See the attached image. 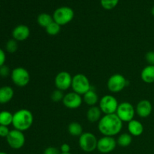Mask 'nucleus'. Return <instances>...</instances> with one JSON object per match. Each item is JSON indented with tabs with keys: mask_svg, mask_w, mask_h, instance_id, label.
Masks as SVG:
<instances>
[{
	"mask_svg": "<svg viewBox=\"0 0 154 154\" xmlns=\"http://www.w3.org/2000/svg\"><path fill=\"white\" fill-rule=\"evenodd\" d=\"M123 123L116 114H105L98 122V129L103 136L114 137L121 132Z\"/></svg>",
	"mask_w": 154,
	"mask_h": 154,
	"instance_id": "f257e3e1",
	"label": "nucleus"
},
{
	"mask_svg": "<svg viewBox=\"0 0 154 154\" xmlns=\"http://www.w3.org/2000/svg\"><path fill=\"white\" fill-rule=\"evenodd\" d=\"M33 120L34 117L32 113L29 110L23 108L13 114L12 126L15 129L24 132L28 130L32 126Z\"/></svg>",
	"mask_w": 154,
	"mask_h": 154,
	"instance_id": "f03ea898",
	"label": "nucleus"
},
{
	"mask_svg": "<svg viewBox=\"0 0 154 154\" xmlns=\"http://www.w3.org/2000/svg\"><path fill=\"white\" fill-rule=\"evenodd\" d=\"M75 17L73 9L68 6H62L54 11L53 14V19L54 22L60 26H65L69 23Z\"/></svg>",
	"mask_w": 154,
	"mask_h": 154,
	"instance_id": "7ed1b4c3",
	"label": "nucleus"
},
{
	"mask_svg": "<svg viewBox=\"0 0 154 154\" xmlns=\"http://www.w3.org/2000/svg\"><path fill=\"white\" fill-rule=\"evenodd\" d=\"M72 88L73 92L84 96L91 89L90 80L84 74H77L72 78Z\"/></svg>",
	"mask_w": 154,
	"mask_h": 154,
	"instance_id": "20e7f679",
	"label": "nucleus"
},
{
	"mask_svg": "<svg viewBox=\"0 0 154 154\" xmlns=\"http://www.w3.org/2000/svg\"><path fill=\"white\" fill-rule=\"evenodd\" d=\"M11 78L14 84L19 87H24L30 81L29 72L23 67H17L11 71Z\"/></svg>",
	"mask_w": 154,
	"mask_h": 154,
	"instance_id": "39448f33",
	"label": "nucleus"
},
{
	"mask_svg": "<svg viewBox=\"0 0 154 154\" xmlns=\"http://www.w3.org/2000/svg\"><path fill=\"white\" fill-rule=\"evenodd\" d=\"M98 139L91 132H84L79 137V146L83 151L91 153L97 149Z\"/></svg>",
	"mask_w": 154,
	"mask_h": 154,
	"instance_id": "423d86ee",
	"label": "nucleus"
},
{
	"mask_svg": "<svg viewBox=\"0 0 154 154\" xmlns=\"http://www.w3.org/2000/svg\"><path fill=\"white\" fill-rule=\"evenodd\" d=\"M119 103L117 99L111 95H105L99 100V108L104 114H116Z\"/></svg>",
	"mask_w": 154,
	"mask_h": 154,
	"instance_id": "0eeeda50",
	"label": "nucleus"
},
{
	"mask_svg": "<svg viewBox=\"0 0 154 154\" xmlns=\"http://www.w3.org/2000/svg\"><path fill=\"white\" fill-rule=\"evenodd\" d=\"M135 114V108L129 102H123L119 104L116 114L123 122L129 123L133 120Z\"/></svg>",
	"mask_w": 154,
	"mask_h": 154,
	"instance_id": "6e6552de",
	"label": "nucleus"
},
{
	"mask_svg": "<svg viewBox=\"0 0 154 154\" xmlns=\"http://www.w3.org/2000/svg\"><path fill=\"white\" fill-rule=\"evenodd\" d=\"M9 147L14 150H19L22 148L26 142L25 135L23 132L17 130V129H12L10 131L8 135L6 138Z\"/></svg>",
	"mask_w": 154,
	"mask_h": 154,
	"instance_id": "1a4fd4ad",
	"label": "nucleus"
},
{
	"mask_svg": "<svg viewBox=\"0 0 154 154\" xmlns=\"http://www.w3.org/2000/svg\"><path fill=\"white\" fill-rule=\"evenodd\" d=\"M128 82L123 75L120 74H114L108 80L107 87L110 92L114 93H120L127 86Z\"/></svg>",
	"mask_w": 154,
	"mask_h": 154,
	"instance_id": "9d476101",
	"label": "nucleus"
},
{
	"mask_svg": "<svg viewBox=\"0 0 154 154\" xmlns=\"http://www.w3.org/2000/svg\"><path fill=\"white\" fill-rule=\"evenodd\" d=\"M72 78L71 74L68 72H60L56 75L54 79V84L57 90L66 91L72 87Z\"/></svg>",
	"mask_w": 154,
	"mask_h": 154,
	"instance_id": "9b49d317",
	"label": "nucleus"
},
{
	"mask_svg": "<svg viewBox=\"0 0 154 154\" xmlns=\"http://www.w3.org/2000/svg\"><path fill=\"white\" fill-rule=\"evenodd\" d=\"M117 144V140L114 137L103 136L98 140L97 150L102 153H109L114 151Z\"/></svg>",
	"mask_w": 154,
	"mask_h": 154,
	"instance_id": "f8f14e48",
	"label": "nucleus"
},
{
	"mask_svg": "<svg viewBox=\"0 0 154 154\" xmlns=\"http://www.w3.org/2000/svg\"><path fill=\"white\" fill-rule=\"evenodd\" d=\"M62 102L69 109H77L82 105L83 98L75 92H70L65 95Z\"/></svg>",
	"mask_w": 154,
	"mask_h": 154,
	"instance_id": "ddd939ff",
	"label": "nucleus"
},
{
	"mask_svg": "<svg viewBox=\"0 0 154 154\" xmlns=\"http://www.w3.org/2000/svg\"><path fill=\"white\" fill-rule=\"evenodd\" d=\"M153 106L151 102L147 99H143L138 102L135 107V113L141 118H146L151 114Z\"/></svg>",
	"mask_w": 154,
	"mask_h": 154,
	"instance_id": "4468645a",
	"label": "nucleus"
},
{
	"mask_svg": "<svg viewBox=\"0 0 154 154\" xmlns=\"http://www.w3.org/2000/svg\"><path fill=\"white\" fill-rule=\"evenodd\" d=\"M30 35V29L27 26L20 24L14 28L12 31V37L17 42H23Z\"/></svg>",
	"mask_w": 154,
	"mask_h": 154,
	"instance_id": "2eb2a0df",
	"label": "nucleus"
},
{
	"mask_svg": "<svg viewBox=\"0 0 154 154\" xmlns=\"http://www.w3.org/2000/svg\"><path fill=\"white\" fill-rule=\"evenodd\" d=\"M14 96V91L10 86H3L0 87V104L5 105L12 100Z\"/></svg>",
	"mask_w": 154,
	"mask_h": 154,
	"instance_id": "dca6fc26",
	"label": "nucleus"
},
{
	"mask_svg": "<svg viewBox=\"0 0 154 154\" xmlns=\"http://www.w3.org/2000/svg\"><path fill=\"white\" fill-rule=\"evenodd\" d=\"M128 131L132 136H140L144 132V126L137 120H132L128 123Z\"/></svg>",
	"mask_w": 154,
	"mask_h": 154,
	"instance_id": "f3484780",
	"label": "nucleus"
},
{
	"mask_svg": "<svg viewBox=\"0 0 154 154\" xmlns=\"http://www.w3.org/2000/svg\"><path fill=\"white\" fill-rule=\"evenodd\" d=\"M141 78L146 84L154 83V66H147L141 72Z\"/></svg>",
	"mask_w": 154,
	"mask_h": 154,
	"instance_id": "a211bd4d",
	"label": "nucleus"
},
{
	"mask_svg": "<svg viewBox=\"0 0 154 154\" xmlns=\"http://www.w3.org/2000/svg\"><path fill=\"white\" fill-rule=\"evenodd\" d=\"M102 111L99 108V107L92 106L88 109L87 112V118L91 123H96L99 122L100 119L102 118Z\"/></svg>",
	"mask_w": 154,
	"mask_h": 154,
	"instance_id": "6ab92c4d",
	"label": "nucleus"
},
{
	"mask_svg": "<svg viewBox=\"0 0 154 154\" xmlns=\"http://www.w3.org/2000/svg\"><path fill=\"white\" fill-rule=\"evenodd\" d=\"M83 101L89 106H95L99 101V96L96 92L93 89H90L88 92L84 95Z\"/></svg>",
	"mask_w": 154,
	"mask_h": 154,
	"instance_id": "aec40b11",
	"label": "nucleus"
},
{
	"mask_svg": "<svg viewBox=\"0 0 154 154\" xmlns=\"http://www.w3.org/2000/svg\"><path fill=\"white\" fill-rule=\"evenodd\" d=\"M68 132L71 135L75 137H80L84 133L82 126L78 122H72L69 123L68 126Z\"/></svg>",
	"mask_w": 154,
	"mask_h": 154,
	"instance_id": "412c9836",
	"label": "nucleus"
},
{
	"mask_svg": "<svg viewBox=\"0 0 154 154\" xmlns=\"http://www.w3.org/2000/svg\"><path fill=\"white\" fill-rule=\"evenodd\" d=\"M13 122V114L8 111H0V125L8 126L12 125Z\"/></svg>",
	"mask_w": 154,
	"mask_h": 154,
	"instance_id": "4be33fe9",
	"label": "nucleus"
},
{
	"mask_svg": "<svg viewBox=\"0 0 154 154\" xmlns=\"http://www.w3.org/2000/svg\"><path fill=\"white\" fill-rule=\"evenodd\" d=\"M54 21L53 16L50 15L49 14L47 13H42L38 16L37 22L40 26L46 28L48 26H49L51 23Z\"/></svg>",
	"mask_w": 154,
	"mask_h": 154,
	"instance_id": "5701e85b",
	"label": "nucleus"
},
{
	"mask_svg": "<svg viewBox=\"0 0 154 154\" xmlns=\"http://www.w3.org/2000/svg\"><path fill=\"white\" fill-rule=\"evenodd\" d=\"M132 136L129 133H122L118 136L117 143L120 147H126L132 144Z\"/></svg>",
	"mask_w": 154,
	"mask_h": 154,
	"instance_id": "b1692460",
	"label": "nucleus"
},
{
	"mask_svg": "<svg viewBox=\"0 0 154 154\" xmlns=\"http://www.w3.org/2000/svg\"><path fill=\"white\" fill-rule=\"evenodd\" d=\"M60 29H61V26H60L59 24H57V23L53 21L49 26L45 28V31L46 32L48 33L49 35L51 36H54V35H57L60 33Z\"/></svg>",
	"mask_w": 154,
	"mask_h": 154,
	"instance_id": "393cba45",
	"label": "nucleus"
},
{
	"mask_svg": "<svg viewBox=\"0 0 154 154\" xmlns=\"http://www.w3.org/2000/svg\"><path fill=\"white\" fill-rule=\"evenodd\" d=\"M6 51L9 54H14L18 49V44L16 40L14 38L10 39L6 42L5 45Z\"/></svg>",
	"mask_w": 154,
	"mask_h": 154,
	"instance_id": "a878e982",
	"label": "nucleus"
},
{
	"mask_svg": "<svg viewBox=\"0 0 154 154\" xmlns=\"http://www.w3.org/2000/svg\"><path fill=\"white\" fill-rule=\"evenodd\" d=\"M119 0H100L102 7L105 10H112L118 5Z\"/></svg>",
	"mask_w": 154,
	"mask_h": 154,
	"instance_id": "bb28decb",
	"label": "nucleus"
},
{
	"mask_svg": "<svg viewBox=\"0 0 154 154\" xmlns=\"http://www.w3.org/2000/svg\"><path fill=\"white\" fill-rule=\"evenodd\" d=\"M64 93L63 91L60 90H55L54 91L52 92L51 95V100L54 102H63V99L64 98Z\"/></svg>",
	"mask_w": 154,
	"mask_h": 154,
	"instance_id": "cd10ccee",
	"label": "nucleus"
},
{
	"mask_svg": "<svg viewBox=\"0 0 154 154\" xmlns=\"http://www.w3.org/2000/svg\"><path fill=\"white\" fill-rule=\"evenodd\" d=\"M11 72L10 69H9L8 66H7L6 65H4V66L0 67V77H1V78H7L9 75H11Z\"/></svg>",
	"mask_w": 154,
	"mask_h": 154,
	"instance_id": "c85d7f7f",
	"label": "nucleus"
},
{
	"mask_svg": "<svg viewBox=\"0 0 154 154\" xmlns=\"http://www.w3.org/2000/svg\"><path fill=\"white\" fill-rule=\"evenodd\" d=\"M43 154H61L60 149L55 147H48L44 150Z\"/></svg>",
	"mask_w": 154,
	"mask_h": 154,
	"instance_id": "c756f323",
	"label": "nucleus"
},
{
	"mask_svg": "<svg viewBox=\"0 0 154 154\" xmlns=\"http://www.w3.org/2000/svg\"><path fill=\"white\" fill-rule=\"evenodd\" d=\"M145 60L148 65L154 66V51H149L146 54Z\"/></svg>",
	"mask_w": 154,
	"mask_h": 154,
	"instance_id": "7c9ffc66",
	"label": "nucleus"
},
{
	"mask_svg": "<svg viewBox=\"0 0 154 154\" xmlns=\"http://www.w3.org/2000/svg\"><path fill=\"white\" fill-rule=\"evenodd\" d=\"M10 131L11 130L9 129L8 126H2V125H0V137H1V138H7Z\"/></svg>",
	"mask_w": 154,
	"mask_h": 154,
	"instance_id": "2f4dec72",
	"label": "nucleus"
},
{
	"mask_svg": "<svg viewBox=\"0 0 154 154\" xmlns=\"http://www.w3.org/2000/svg\"><path fill=\"white\" fill-rule=\"evenodd\" d=\"M60 152L61 153H70L71 150V147L69 144H63L61 146H60Z\"/></svg>",
	"mask_w": 154,
	"mask_h": 154,
	"instance_id": "473e14b6",
	"label": "nucleus"
},
{
	"mask_svg": "<svg viewBox=\"0 0 154 154\" xmlns=\"http://www.w3.org/2000/svg\"><path fill=\"white\" fill-rule=\"evenodd\" d=\"M6 61L5 52L2 48H0V67L4 66Z\"/></svg>",
	"mask_w": 154,
	"mask_h": 154,
	"instance_id": "72a5a7b5",
	"label": "nucleus"
},
{
	"mask_svg": "<svg viewBox=\"0 0 154 154\" xmlns=\"http://www.w3.org/2000/svg\"><path fill=\"white\" fill-rule=\"evenodd\" d=\"M151 14H152V15L154 17V6L152 8V9H151Z\"/></svg>",
	"mask_w": 154,
	"mask_h": 154,
	"instance_id": "f704fd0d",
	"label": "nucleus"
},
{
	"mask_svg": "<svg viewBox=\"0 0 154 154\" xmlns=\"http://www.w3.org/2000/svg\"><path fill=\"white\" fill-rule=\"evenodd\" d=\"M0 154H8L7 153H5V152H2V151H0Z\"/></svg>",
	"mask_w": 154,
	"mask_h": 154,
	"instance_id": "c9c22d12",
	"label": "nucleus"
},
{
	"mask_svg": "<svg viewBox=\"0 0 154 154\" xmlns=\"http://www.w3.org/2000/svg\"><path fill=\"white\" fill-rule=\"evenodd\" d=\"M61 154H72V153H61Z\"/></svg>",
	"mask_w": 154,
	"mask_h": 154,
	"instance_id": "e433bc0d",
	"label": "nucleus"
}]
</instances>
